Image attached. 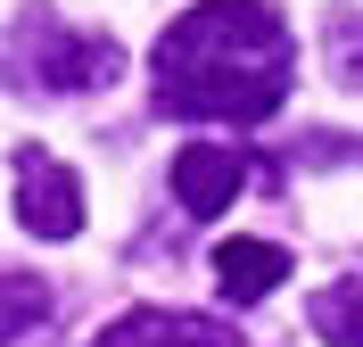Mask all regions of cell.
<instances>
[{
    "instance_id": "cell-1",
    "label": "cell",
    "mask_w": 363,
    "mask_h": 347,
    "mask_svg": "<svg viewBox=\"0 0 363 347\" xmlns=\"http://www.w3.org/2000/svg\"><path fill=\"white\" fill-rule=\"evenodd\" d=\"M297 83V33L272 0H199L149 50V99L182 124H264Z\"/></svg>"
},
{
    "instance_id": "cell-2",
    "label": "cell",
    "mask_w": 363,
    "mask_h": 347,
    "mask_svg": "<svg viewBox=\"0 0 363 347\" xmlns=\"http://www.w3.org/2000/svg\"><path fill=\"white\" fill-rule=\"evenodd\" d=\"M116 75H124V42L116 33H83L58 9H17L9 50H0V83L9 92L74 99V92H108Z\"/></svg>"
},
{
    "instance_id": "cell-3",
    "label": "cell",
    "mask_w": 363,
    "mask_h": 347,
    "mask_svg": "<svg viewBox=\"0 0 363 347\" xmlns=\"http://www.w3.org/2000/svg\"><path fill=\"white\" fill-rule=\"evenodd\" d=\"M17 224L33 240H74L83 231V182L50 149H17Z\"/></svg>"
},
{
    "instance_id": "cell-4",
    "label": "cell",
    "mask_w": 363,
    "mask_h": 347,
    "mask_svg": "<svg viewBox=\"0 0 363 347\" xmlns=\"http://www.w3.org/2000/svg\"><path fill=\"white\" fill-rule=\"evenodd\" d=\"M240 190H248V149H231V141H190L174 158V207L182 215H223Z\"/></svg>"
},
{
    "instance_id": "cell-5",
    "label": "cell",
    "mask_w": 363,
    "mask_h": 347,
    "mask_svg": "<svg viewBox=\"0 0 363 347\" xmlns=\"http://www.w3.org/2000/svg\"><path fill=\"white\" fill-rule=\"evenodd\" d=\"M91 347H240V331L215 323V314H182V306H133Z\"/></svg>"
},
{
    "instance_id": "cell-6",
    "label": "cell",
    "mask_w": 363,
    "mask_h": 347,
    "mask_svg": "<svg viewBox=\"0 0 363 347\" xmlns=\"http://www.w3.org/2000/svg\"><path fill=\"white\" fill-rule=\"evenodd\" d=\"M281 281H289V248H281V240H248V231L215 240V290H223L231 306H256V298H272Z\"/></svg>"
},
{
    "instance_id": "cell-7",
    "label": "cell",
    "mask_w": 363,
    "mask_h": 347,
    "mask_svg": "<svg viewBox=\"0 0 363 347\" xmlns=\"http://www.w3.org/2000/svg\"><path fill=\"white\" fill-rule=\"evenodd\" d=\"M50 306H58V290H50L42 273H25V265H0V347L33 339V331L50 323Z\"/></svg>"
},
{
    "instance_id": "cell-8",
    "label": "cell",
    "mask_w": 363,
    "mask_h": 347,
    "mask_svg": "<svg viewBox=\"0 0 363 347\" xmlns=\"http://www.w3.org/2000/svg\"><path fill=\"white\" fill-rule=\"evenodd\" d=\"M306 323H314L322 347H363V281H330V290H314Z\"/></svg>"
},
{
    "instance_id": "cell-9",
    "label": "cell",
    "mask_w": 363,
    "mask_h": 347,
    "mask_svg": "<svg viewBox=\"0 0 363 347\" xmlns=\"http://www.w3.org/2000/svg\"><path fill=\"white\" fill-rule=\"evenodd\" d=\"M347 75H363V42H347Z\"/></svg>"
}]
</instances>
